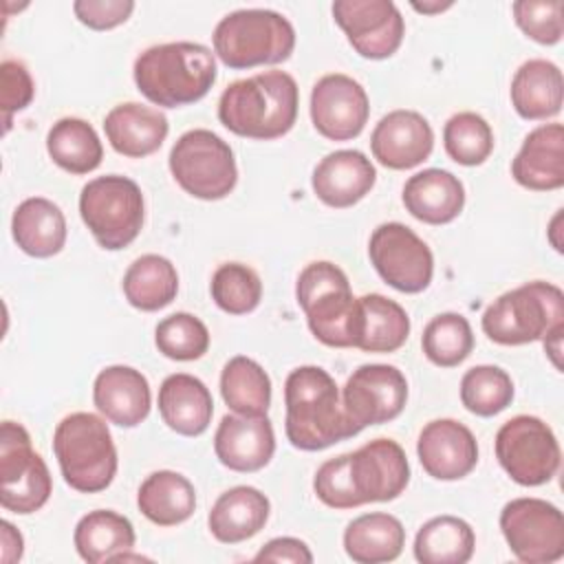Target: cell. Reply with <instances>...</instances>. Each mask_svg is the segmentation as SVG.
<instances>
[{"label":"cell","mask_w":564,"mask_h":564,"mask_svg":"<svg viewBox=\"0 0 564 564\" xmlns=\"http://www.w3.org/2000/svg\"><path fill=\"white\" fill-rule=\"evenodd\" d=\"M297 82L284 70H264L231 82L218 99L220 123L247 139L284 137L297 119Z\"/></svg>","instance_id":"cell-1"},{"label":"cell","mask_w":564,"mask_h":564,"mask_svg":"<svg viewBox=\"0 0 564 564\" xmlns=\"http://www.w3.org/2000/svg\"><path fill=\"white\" fill-rule=\"evenodd\" d=\"M284 432L293 447L326 449L359 434L344 412L335 379L319 366H300L284 381Z\"/></svg>","instance_id":"cell-2"},{"label":"cell","mask_w":564,"mask_h":564,"mask_svg":"<svg viewBox=\"0 0 564 564\" xmlns=\"http://www.w3.org/2000/svg\"><path fill=\"white\" fill-rule=\"evenodd\" d=\"M139 93L163 108H181L203 99L216 82L212 48L198 42H165L145 48L132 66Z\"/></svg>","instance_id":"cell-3"},{"label":"cell","mask_w":564,"mask_h":564,"mask_svg":"<svg viewBox=\"0 0 564 564\" xmlns=\"http://www.w3.org/2000/svg\"><path fill=\"white\" fill-rule=\"evenodd\" d=\"M53 452L66 485L79 494L110 487L117 474V447L106 421L93 412L64 416L53 432Z\"/></svg>","instance_id":"cell-4"},{"label":"cell","mask_w":564,"mask_h":564,"mask_svg":"<svg viewBox=\"0 0 564 564\" xmlns=\"http://www.w3.org/2000/svg\"><path fill=\"white\" fill-rule=\"evenodd\" d=\"M214 55L229 68L280 64L295 48L293 24L273 9H238L218 20Z\"/></svg>","instance_id":"cell-5"},{"label":"cell","mask_w":564,"mask_h":564,"mask_svg":"<svg viewBox=\"0 0 564 564\" xmlns=\"http://www.w3.org/2000/svg\"><path fill=\"white\" fill-rule=\"evenodd\" d=\"M482 333L500 346H522L564 326V293L542 280L498 295L482 313Z\"/></svg>","instance_id":"cell-6"},{"label":"cell","mask_w":564,"mask_h":564,"mask_svg":"<svg viewBox=\"0 0 564 564\" xmlns=\"http://www.w3.org/2000/svg\"><path fill=\"white\" fill-rule=\"evenodd\" d=\"M295 297L317 341L330 348H352L357 297L337 264L328 260L306 264L297 275Z\"/></svg>","instance_id":"cell-7"},{"label":"cell","mask_w":564,"mask_h":564,"mask_svg":"<svg viewBox=\"0 0 564 564\" xmlns=\"http://www.w3.org/2000/svg\"><path fill=\"white\" fill-rule=\"evenodd\" d=\"M79 216L99 247L119 251L141 234L145 218L141 187L121 174L97 176L82 187Z\"/></svg>","instance_id":"cell-8"},{"label":"cell","mask_w":564,"mask_h":564,"mask_svg":"<svg viewBox=\"0 0 564 564\" xmlns=\"http://www.w3.org/2000/svg\"><path fill=\"white\" fill-rule=\"evenodd\" d=\"M167 163L181 189L200 200L225 198L238 181L234 150L216 132L205 128L183 132L174 141Z\"/></svg>","instance_id":"cell-9"},{"label":"cell","mask_w":564,"mask_h":564,"mask_svg":"<svg viewBox=\"0 0 564 564\" xmlns=\"http://www.w3.org/2000/svg\"><path fill=\"white\" fill-rule=\"evenodd\" d=\"M53 491V478L44 458L33 449L24 425L4 421L0 427V505L29 516L42 509Z\"/></svg>","instance_id":"cell-10"},{"label":"cell","mask_w":564,"mask_h":564,"mask_svg":"<svg viewBox=\"0 0 564 564\" xmlns=\"http://www.w3.org/2000/svg\"><path fill=\"white\" fill-rule=\"evenodd\" d=\"M496 458L513 482L538 487L557 474L562 452L549 423L531 414H518L500 425Z\"/></svg>","instance_id":"cell-11"},{"label":"cell","mask_w":564,"mask_h":564,"mask_svg":"<svg viewBox=\"0 0 564 564\" xmlns=\"http://www.w3.org/2000/svg\"><path fill=\"white\" fill-rule=\"evenodd\" d=\"M500 531L520 562L551 564L564 557V518L549 500H509L500 511Z\"/></svg>","instance_id":"cell-12"},{"label":"cell","mask_w":564,"mask_h":564,"mask_svg":"<svg viewBox=\"0 0 564 564\" xmlns=\"http://www.w3.org/2000/svg\"><path fill=\"white\" fill-rule=\"evenodd\" d=\"M379 278L401 293H421L434 275V256L423 238L403 223H381L368 240Z\"/></svg>","instance_id":"cell-13"},{"label":"cell","mask_w":564,"mask_h":564,"mask_svg":"<svg viewBox=\"0 0 564 564\" xmlns=\"http://www.w3.org/2000/svg\"><path fill=\"white\" fill-rule=\"evenodd\" d=\"M408 401L405 375L390 364H364L346 379L341 405L357 432L397 419Z\"/></svg>","instance_id":"cell-14"},{"label":"cell","mask_w":564,"mask_h":564,"mask_svg":"<svg viewBox=\"0 0 564 564\" xmlns=\"http://www.w3.org/2000/svg\"><path fill=\"white\" fill-rule=\"evenodd\" d=\"M346 478L355 507L399 498L410 482V463L392 438H375L346 454Z\"/></svg>","instance_id":"cell-15"},{"label":"cell","mask_w":564,"mask_h":564,"mask_svg":"<svg viewBox=\"0 0 564 564\" xmlns=\"http://www.w3.org/2000/svg\"><path fill=\"white\" fill-rule=\"evenodd\" d=\"M330 11L348 44L366 59H386L403 42L405 22L390 0H337Z\"/></svg>","instance_id":"cell-16"},{"label":"cell","mask_w":564,"mask_h":564,"mask_svg":"<svg viewBox=\"0 0 564 564\" xmlns=\"http://www.w3.org/2000/svg\"><path fill=\"white\" fill-rule=\"evenodd\" d=\"M370 101L364 86L344 73L319 77L311 90V121L330 141H348L368 123Z\"/></svg>","instance_id":"cell-17"},{"label":"cell","mask_w":564,"mask_h":564,"mask_svg":"<svg viewBox=\"0 0 564 564\" xmlns=\"http://www.w3.org/2000/svg\"><path fill=\"white\" fill-rule=\"evenodd\" d=\"M416 454L427 476L460 480L478 463V443L467 425L454 419H434L421 430Z\"/></svg>","instance_id":"cell-18"},{"label":"cell","mask_w":564,"mask_h":564,"mask_svg":"<svg viewBox=\"0 0 564 564\" xmlns=\"http://www.w3.org/2000/svg\"><path fill=\"white\" fill-rule=\"evenodd\" d=\"M434 148V130L416 110H392L379 119L370 134L372 156L390 170L421 165Z\"/></svg>","instance_id":"cell-19"},{"label":"cell","mask_w":564,"mask_h":564,"mask_svg":"<svg viewBox=\"0 0 564 564\" xmlns=\"http://www.w3.org/2000/svg\"><path fill=\"white\" fill-rule=\"evenodd\" d=\"M216 458L231 471H258L273 458L275 434L267 416L227 414L214 434Z\"/></svg>","instance_id":"cell-20"},{"label":"cell","mask_w":564,"mask_h":564,"mask_svg":"<svg viewBox=\"0 0 564 564\" xmlns=\"http://www.w3.org/2000/svg\"><path fill=\"white\" fill-rule=\"evenodd\" d=\"M93 403L106 421L121 427H137L152 408L150 383L145 375L132 366L115 364L95 377Z\"/></svg>","instance_id":"cell-21"},{"label":"cell","mask_w":564,"mask_h":564,"mask_svg":"<svg viewBox=\"0 0 564 564\" xmlns=\"http://www.w3.org/2000/svg\"><path fill=\"white\" fill-rule=\"evenodd\" d=\"M377 170L359 150H335L313 170L311 185L315 196L335 209L352 207L375 185Z\"/></svg>","instance_id":"cell-22"},{"label":"cell","mask_w":564,"mask_h":564,"mask_svg":"<svg viewBox=\"0 0 564 564\" xmlns=\"http://www.w3.org/2000/svg\"><path fill=\"white\" fill-rule=\"evenodd\" d=\"M511 176L533 192H551L564 185V128L542 123L533 128L511 161Z\"/></svg>","instance_id":"cell-23"},{"label":"cell","mask_w":564,"mask_h":564,"mask_svg":"<svg viewBox=\"0 0 564 564\" xmlns=\"http://www.w3.org/2000/svg\"><path fill=\"white\" fill-rule=\"evenodd\" d=\"M104 132L115 152L130 159H143L163 145L170 123L159 108L126 101L106 115Z\"/></svg>","instance_id":"cell-24"},{"label":"cell","mask_w":564,"mask_h":564,"mask_svg":"<svg viewBox=\"0 0 564 564\" xmlns=\"http://www.w3.org/2000/svg\"><path fill=\"white\" fill-rule=\"evenodd\" d=\"M403 205L421 223H452L465 205V187L458 176L441 167L412 174L403 185Z\"/></svg>","instance_id":"cell-25"},{"label":"cell","mask_w":564,"mask_h":564,"mask_svg":"<svg viewBox=\"0 0 564 564\" xmlns=\"http://www.w3.org/2000/svg\"><path fill=\"white\" fill-rule=\"evenodd\" d=\"M159 414L176 434L200 436L212 423V392L198 377L174 372L159 388Z\"/></svg>","instance_id":"cell-26"},{"label":"cell","mask_w":564,"mask_h":564,"mask_svg":"<svg viewBox=\"0 0 564 564\" xmlns=\"http://www.w3.org/2000/svg\"><path fill=\"white\" fill-rule=\"evenodd\" d=\"M269 511L271 502L260 489L238 485L216 498L207 516V527L218 542L238 544L264 529Z\"/></svg>","instance_id":"cell-27"},{"label":"cell","mask_w":564,"mask_h":564,"mask_svg":"<svg viewBox=\"0 0 564 564\" xmlns=\"http://www.w3.org/2000/svg\"><path fill=\"white\" fill-rule=\"evenodd\" d=\"M410 335V317L405 308L381 295L366 293L357 297L352 348L364 352H394Z\"/></svg>","instance_id":"cell-28"},{"label":"cell","mask_w":564,"mask_h":564,"mask_svg":"<svg viewBox=\"0 0 564 564\" xmlns=\"http://www.w3.org/2000/svg\"><path fill=\"white\" fill-rule=\"evenodd\" d=\"M511 106L529 121L551 119L560 115L564 99L562 70L551 59L533 57L520 64L511 79Z\"/></svg>","instance_id":"cell-29"},{"label":"cell","mask_w":564,"mask_h":564,"mask_svg":"<svg viewBox=\"0 0 564 564\" xmlns=\"http://www.w3.org/2000/svg\"><path fill=\"white\" fill-rule=\"evenodd\" d=\"M11 234L26 256L51 258L66 245L64 212L44 196L24 198L13 212Z\"/></svg>","instance_id":"cell-30"},{"label":"cell","mask_w":564,"mask_h":564,"mask_svg":"<svg viewBox=\"0 0 564 564\" xmlns=\"http://www.w3.org/2000/svg\"><path fill=\"white\" fill-rule=\"evenodd\" d=\"M134 540L137 533L132 522L112 509L88 511L79 518L73 533L75 549L88 564L117 562L119 555L132 551Z\"/></svg>","instance_id":"cell-31"},{"label":"cell","mask_w":564,"mask_h":564,"mask_svg":"<svg viewBox=\"0 0 564 564\" xmlns=\"http://www.w3.org/2000/svg\"><path fill=\"white\" fill-rule=\"evenodd\" d=\"M139 511L159 527H174L196 511V491L189 478L172 469L152 471L137 491Z\"/></svg>","instance_id":"cell-32"},{"label":"cell","mask_w":564,"mask_h":564,"mask_svg":"<svg viewBox=\"0 0 564 564\" xmlns=\"http://www.w3.org/2000/svg\"><path fill=\"white\" fill-rule=\"evenodd\" d=\"M405 546V529L399 518L372 511L348 522L344 531V551L357 564L392 562Z\"/></svg>","instance_id":"cell-33"},{"label":"cell","mask_w":564,"mask_h":564,"mask_svg":"<svg viewBox=\"0 0 564 564\" xmlns=\"http://www.w3.org/2000/svg\"><path fill=\"white\" fill-rule=\"evenodd\" d=\"M123 295L139 311H159L178 293L176 267L159 253L139 256L123 273Z\"/></svg>","instance_id":"cell-34"},{"label":"cell","mask_w":564,"mask_h":564,"mask_svg":"<svg viewBox=\"0 0 564 564\" xmlns=\"http://www.w3.org/2000/svg\"><path fill=\"white\" fill-rule=\"evenodd\" d=\"M46 152L53 163L70 174H88L99 167L104 145L95 128L79 117L57 119L46 134Z\"/></svg>","instance_id":"cell-35"},{"label":"cell","mask_w":564,"mask_h":564,"mask_svg":"<svg viewBox=\"0 0 564 564\" xmlns=\"http://www.w3.org/2000/svg\"><path fill=\"white\" fill-rule=\"evenodd\" d=\"M474 549V529L458 516H436L414 538V557L421 564H465L471 560Z\"/></svg>","instance_id":"cell-36"},{"label":"cell","mask_w":564,"mask_h":564,"mask_svg":"<svg viewBox=\"0 0 564 564\" xmlns=\"http://www.w3.org/2000/svg\"><path fill=\"white\" fill-rule=\"evenodd\" d=\"M220 394L227 408L240 416H267L271 405V379L251 357H231L220 372Z\"/></svg>","instance_id":"cell-37"},{"label":"cell","mask_w":564,"mask_h":564,"mask_svg":"<svg viewBox=\"0 0 564 564\" xmlns=\"http://www.w3.org/2000/svg\"><path fill=\"white\" fill-rule=\"evenodd\" d=\"M423 355L441 368L463 364L474 350V333L465 315L441 313L427 322L421 337Z\"/></svg>","instance_id":"cell-38"},{"label":"cell","mask_w":564,"mask_h":564,"mask_svg":"<svg viewBox=\"0 0 564 564\" xmlns=\"http://www.w3.org/2000/svg\"><path fill=\"white\" fill-rule=\"evenodd\" d=\"M443 145L447 156L458 165H480L494 150V132L478 112H456L443 126Z\"/></svg>","instance_id":"cell-39"},{"label":"cell","mask_w":564,"mask_h":564,"mask_svg":"<svg viewBox=\"0 0 564 564\" xmlns=\"http://www.w3.org/2000/svg\"><path fill=\"white\" fill-rule=\"evenodd\" d=\"M460 401L471 414L494 416L511 405L513 381L498 366H474L460 379Z\"/></svg>","instance_id":"cell-40"},{"label":"cell","mask_w":564,"mask_h":564,"mask_svg":"<svg viewBox=\"0 0 564 564\" xmlns=\"http://www.w3.org/2000/svg\"><path fill=\"white\" fill-rule=\"evenodd\" d=\"M212 300L229 315L251 313L262 300L260 275L242 262H225L212 275Z\"/></svg>","instance_id":"cell-41"},{"label":"cell","mask_w":564,"mask_h":564,"mask_svg":"<svg viewBox=\"0 0 564 564\" xmlns=\"http://www.w3.org/2000/svg\"><path fill=\"white\" fill-rule=\"evenodd\" d=\"M154 344L161 355L174 361L200 359L209 348L207 326L192 313H172L154 328Z\"/></svg>","instance_id":"cell-42"},{"label":"cell","mask_w":564,"mask_h":564,"mask_svg":"<svg viewBox=\"0 0 564 564\" xmlns=\"http://www.w3.org/2000/svg\"><path fill=\"white\" fill-rule=\"evenodd\" d=\"M562 0H516L511 4L518 29L544 46H553L562 40Z\"/></svg>","instance_id":"cell-43"},{"label":"cell","mask_w":564,"mask_h":564,"mask_svg":"<svg viewBox=\"0 0 564 564\" xmlns=\"http://www.w3.org/2000/svg\"><path fill=\"white\" fill-rule=\"evenodd\" d=\"M35 97V84L29 68L18 59L0 64V108L4 115V132L11 126L13 112L24 110Z\"/></svg>","instance_id":"cell-44"},{"label":"cell","mask_w":564,"mask_h":564,"mask_svg":"<svg viewBox=\"0 0 564 564\" xmlns=\"http://www.w3.org/2000/svg\"><path fill=\"white\" fill-rule=\"evenodd\" d=\"M75 18L95 31H108L123 24L134 11L132 0H75Z\"/></svg>","instance_id":"cell-45"},{"label":"cell","mask_w":564,"mask_h":564,"mask_svg":"<svg viewBox=\"0 0 564 564\" xmlns=\"http://www.w3.org/2000/svg\"><path fill=\"white\" fill-rule=\"evenodd\" d=\"M253 562H291V564H311L313 553L306 542L297 538H273L256 555Z\"/></svg>","instance_id":"cell-46"},{"label":"cell","mask_w":564,"mask_h":564,"mask_svg":"<svg viewBox=\"0 0 564 564\" xmlns=\"http://www.w3.org/2000/svg\"><path fill=\"white\" fill-rule=\"evenodd\" d=\"M0 529H2V562L4 564H13L22 557L24 553V540H22V533L9 522V520H2L0 522Z\"/></svg>","instance_id":"cell-47"},{"label":"cell","mask_w":564,"mask_h":564,"mask_svg":"<svg viewBox=\"0 0 564 564\" xmlns=\"http://www.w3.org/2000/svg\"><path fill=\"white\" fill-rule=\"evenodd\" d=\"M562 335H564V326L551 330L546 337H542V344H544V352L549 355L551 364L562 370Z\"/></svg>","instance_id":"cell-48"},{"label":"cell","mask_w":564,"mask_h":564,"mask_svg":"<svg viewBox=\"0 0 564 564\" xmlns=\"http://www.w3.org/2000/svg\"><path fill=\"white\" fill-rule=\"evenodd\" d=\"M562 212L564 209H557L555 212V216L551 218V225H549V229H546V236H549V242L553 245V249L557 251V253H562L564 251V247H562V238H560V225H562Z\"/></svg>","instance_id":"cell-49"},{"label":"cell","mask_w":564,"mask_h":564,"mask_svg":"<svg viewBox=\"0 0 564 564\" xmlns=\"http://www.w3.org/2000/svg\"><path fill=\"white\" fill-rule=\"evenodd\" d=\"M410 4H412V9H414V11L432 15V13H441V11L449 9L454 2H452V0H445V2H441V0H432V2H416V0H412Z\"/></svg>","instance_id":"cell-50"}]
</instances>
